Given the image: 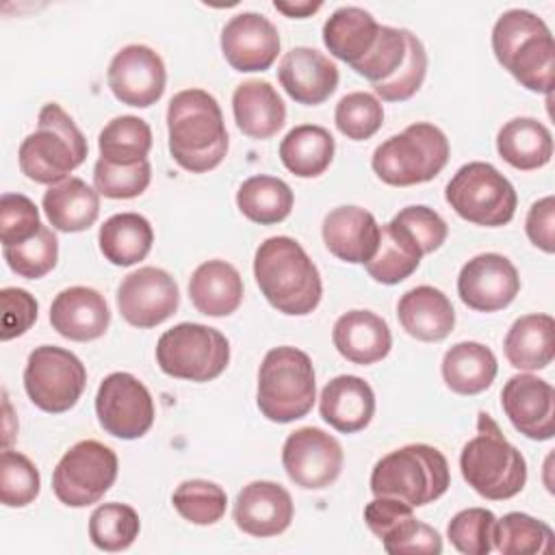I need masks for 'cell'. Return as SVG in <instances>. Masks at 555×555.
Listing matches in <instances>:
<instances>
[{
	"label": "cell",
	"mask_w": 555,
	"mask_h": 555,
	"mask_svg": "<svg viewBox=\"0 0 555 555\" xmlns=\"http://www.w3.org/2000/svg\"><path fill=\"white\" fill-rule=\"evenodd\" d=\"M167 134L171 158L191 173H206L225 158L223 113L204 89H184L169 100Z\"/></svg>",
	"instance_id": "1"
},
{
	"label": "cell",
	"mask_w": 555,
	"mask_h": 555,
	"mask_svg": "<svg viewBox=\"0 0 555 555\" xmlns=\"http://www.w3.org/2000/svg\"><path fill=\"white\" fill-rule=\"evenodd\" d=\"M254 278L264 299L288 317L310 314L323 295L317 264L291 236H271L258 245Z\"/></svg>",
	"instance_id": "2"
},
{
	"label": "cell",
	"mask_w": 555,
	"mask_h": 555,
	"mask_svg": "<svg viewBox=\"0 0 555 555\" xmlns=\"http://www.w3.org/2000/svg\"><path fill=\"white\" fill-rule=\"evenodd\" d=\"M492 52L525 89L551 95L555 39L542 17L527 9L505 11L492 28Z\"/></svg>",
	"instance_id": "3"
},
{
	"label": "cell",
	"mask_w": 555,
	"mask_h": 555,
	"mask_svg": "<svg viewBox=\"0 0 555 555\" xmlns=\"http://www.w3.org/2000/svg\"><path fill=\"white\" fill-rule=\"evenodd\" d=\"M464 481L488 501L516 496L527 483V462L522 453L501 434L490 414H477V434L460 453Z\"/></svg>",
	"instance_id": "4"
},
{
	"label": "cell",
	"mask_w": 555,
	"mask_h": 555,
	"mask_svg": "<svg viewBox=\"0 0 555 555\" xmlns=\"http://www.w3.org/2000/svg\"><path fill=\"white\" fill-rule=\"evenodd\" d=\"M89 145L74 119L54 102L43 104L37 130L30 132L17 152L22 173L37 184H56L80 167Z\"/></svg>",
	"instance_id": "5"
},
{
	"label": "cell",
	"mask_w": 555,
	"mask_h": 555,
	"mask_svg": "<svg viewBox=\"0 0 555 555\" xmlns=\"http://www.w3.org/2000/svg\"><path fill=\"white\" fill-rule=\"evenodd\" d=\"M369 483L375 496H392L423 507L447 492L451 473L447 457L436 447L405 444L375 462Z\"/></svg>",
	"instance_id": "6"
},
{
	"label": "cell",
	"mask_w": 555,
	"mask_h": 555,
	"mask_svg": "<svg viewBox=\"0 0 555 555\" xmlns=\"http://www.w3.org/2000/svg\"><path fill=\"white\" fill-rule=\"evenodd\" d=\"M317 399L314 366L306 351L297 347H273L258 369L256 403L264 418L293 423L304 418Z\"/></svg>",
	"instance_id": "7"
},
{
	"label": "cell",
	"mask_w": 555,
	"mask_h": 555,
	"mask_svg": "<svg viewBox=\"0 0 555 555\" xmlns=\"http://www.w3.org/2000/svg\"><path fill=\"white\" fill-rule=\"evenodd\" d=\"M451 154L447 134L427 121H416L392 134L373 152L375 176L390 186H414L434 180Z\"/></svg>",
	"instance_id": "8"
},
{
	"label": "cell",
	"mask_w": 555,
	"mask_h": 555,
	"mask_svg": "<svg viewBox=\"0 0 555 555\" xmlns=\"http://www.w3.org/2000/svg\"><path fill=\"white\" fill-rule=\"evenodd\" d=\"M444 199L462 219L483 228L509 223L518 204L512 182L483 160L462 165L447 182Z\"/></svg>",
	"instance_id": "9"
},
{
	"label": "cell",
	"mask_w": 555,
	"mask_h": 555,
	"mask_svg": "<svg viewBox=\"0 0 555 555\" xmlns=\"http://www.w3.org/2000/svg\"><path fill=\"white\" fill-rule=\"evenodd\" d=\"M156 362L169 377L210 382L225 371L230 362V343L215 327L178 323L160 334L156 343Z\"/></svg>",
	"instance_id": "10"
},
{
	"label": "cell",
	"mask_w": 555,
	"mask_h": 555,
	"mask_svg": "<svg viewBox=\"0 0 555 555\" xmlns=\"http://www.w3.org/2000/svg\"><path fill=\"white\" fill-rule=\"evenodd\" d=\"M119 470L117 455L98 440H80L63 453L54 473L52 490L67 507L98 503L115 483Z\"/></svg>",
	"instance_id": "11"
},
{
	"label": "cell",
	"mask_w": 555,
	"mask_h": 555,
	"mask_svg": "<svg viewBox=\"0 0 555 555\" xmlns=\"http://www.w3.org/2000/svg\"><path fill=\"white\" fill-rule=\"evenodd\" d=\"M87 386V369L76 353L54 345L35 347L26 360L24 388L43 412L61 414L74 408Z\"/></svg>",
	"instance_id": "12"
},
{
	"label": "cell",
	"mask_w": 555,
	"mask_h": 555,
	"mask_svg": "<svg viewBox=\"0 0 555 555\" xmlns=\"http://www.w3.org/2000/svg\"><path fill=\"white\" fill-rule=\"evenodd\" d=\"M95 414L102 429L121 440H134L154 425V401L143 382L117 371L102 379L95 395Z\"/></svg>",
	"instance_id": "13"
},
{
	"label": "cell",
	"mask_w": 555,
	"mask_h": 555,
	"mask_svg": "<svg viewBox=\"0 0 555 555\" xmlns=\"http://www.w3.org/2000/svg\"><path fill=\"white\" fill-rule=\"evenodd\" d=\"M282 466L295 486L323 490L343 470V447L319 427H299L284 440Z\"/></svg>",
	"instance_id": "14"
},
{
	"label": "cell",
	"mask_w": 555,
	"mask_h": 555,
	"mask_svg": "<svg viewBox=\"0 0 555 555\" xmlns=\"http://www.w3.org/2000/svg\"><path fill=\"white\" fill-rule=\"evenodd\" d=\"M180 304L176 280L158 267H139L117 288V308L126 323L147 330L167 321Z\"/></svg>",
	"instance_id": "15"
},
{
	"label": "cell",
	"mask_w": 555,
	"mask_h": 555,
	"mask_svg": "<svg viewBox=\"0 0 555 555\" xmlns=\"http://www.w3.org/2000/svg\"><path fill=\"white\" fill-rule=\"evenodd\" d=\"M106 80L121 104L147 108L163 98L167 72L158 52L143 43H130L111 59Z\"/></svg>",
	"instance_id": "16"
},
{
	"label": "cell",
	"mask_w": 555,
	"mask_h": 555,
	"mask_svg": "<svg viewBox=\"0 0 555 555\" xmlns=\"http://www.w3.org/2000/svg\"><path fill=\"white\" fill-rule=\"evenodd\" d=\"M520 291L516 267L503 254H479L457 275V295L470 310L496 312L507 308Z\"/></svg>",
	"instance_id": "17"
},
{
	"label": "cell",
	"mask_w": 555,
	"mask_h": 555,
	"mask_svg": "<svg viewBox=\"0 0 555 555\" xmlns=\"http://www.w3.org/2000/svg\"><path fill=\"white\" fill-rule=\"evenodd\" d=\"M501 405L516 431L531 440H551L555 434V390L538 375L518 373L501 390Z\"/></svg>",
	"instance_id": "18"
},
{
	"label": "cell",
	"mask_w": 555,
	"mask_h": 555,
	"mask_svg": "<svg viewBox=\"0 0 555 555\" xmlns=\"http://www.w3.org/2000/svg\"><path fill=\"white\" fill-rule=\"evenodd\" d=\"M221 52L236 72H264L280 54L278 28L264 15L243 11L225 22Z\"/></svg>",
	"instance_id": "19"
},
{
	"label": "cell",
	"mask_w": 555,
	"mask_h": 555,
	"mask_svg": "<svg viewBox=\"0 0 555 555\" xmlns=\"http://www.w3.org/2000/svg\"><path fill=\"white\" fill-rule=\"evenodd\" d=\"M293 499L288 490L275 481H251L243 486L234 501L236 527L254 538H271L288 529L293 520Z\"/></svg>",
	"instance_id": "20"
},
{
	"label": "cell",
	"mask_w": 555,
	"mask_h": 555,
	"mask_svg": "<svg viewBox=\"0 0 555 555\" xmlns=\"http://www.w3.org/2000/svg\"><path fill=\"white\" fill-rule=\"evenodd\" d=\"M278 78L284 91L297 104L317 106L336 91L338 67L323 52L308 46H297L282 56Z\"/></svg>",
	"instance_id": "21"
},
{
	"label": "cell",
	"mask_w": 555,
	"mask_h": 555,
	"mask_svg": "<svg viewBox=\"0 0 555 555\" xmlns=\"http://www.w3.org/2000/svg\"><path fill=\"white\" fill-rule=\"evenodd\" d=\"M50 323L56 334L76 343H89L111 325V310L95 288L69 286L61 291L50 306Z\"/></svg>",
	"instance_id": "22"
},
{
	"label": "cell",
	"mask_w": 555,
	"mask_h": 555,
	"mask_svg": "<svg viewBox=\"0 0 555 555\" xmlns=\"http://www.w3.org/2000/svg\"><path fill=\"white\" fill-rule=\"evenodd\" d=\"M323 243L338 260L364 264L379 245V225L375 217L360 206H338L330 210L321 225Z\"/></svg>",
	"instance_id": "23"
},
{
	"label": "cell",
	"mask_w": 555,
	"mask_h": 555,
	"mask_svg": "<svg viewBox=\"0 0 555 555\" xmlns=\"http://www.w3.org/2000/svg\"><path fill=\"white\" fill-rule=\"evenodd\" d=\"M332 340L345 360L360 366L384 360L392 347L388 323L371 310H349L340 314L334 323Z\"/></svg>",
	"instance_id": "24"
},
{
	"label": "cell",
	"mask_w": 555,
	"mask_h": 555,
	"mask_svg": "<svg viewBox=\"0 0 555 555\" xmlns=\"http://www.w3.org/2000/svg\"><path fill=\"white\" fill-rule=\"evenodd\" d=\"M321 418L340 434L364 429L375 414V392L358 375H338L330 379L319 397Z\"/></svg>",
	"instance_id": "25"
},
{
	"label": "cell",
	"mask_w": 555,
	"mask_h": 555,
	"mask_svg": "<svg viewBox=\"0 0 555 555\" xmlns=\"http://www.w3.org/2000/svg\"><path fill=\"white\" fill-rule=\"evenodd\" d=\"M401 327L416 340H444L455 327V310L449 297L434 286H414L397 304Z\"/></svg>",
	"instance_id": "26"
},
{
	"label": "cell",
	"mask_w": 555,
	"mask_h": 555,
	"mask_svg": "<svg viewBox=\"0 0 555 555\" xmlns=\"http://www.w3.org/2000/svg\"><path fill=\"white\" fill-rule=\"evenodd\" d=\"M232 113L238 130L249 139H271L286 124V106L267 80H245L232 93Z\"/></svg>",
	"instance_id": "27"
},
{
	"label": "cell",
	"mask_w": 555,
	"mask_h": 555,
	"mask_svg": "<svg viewBox=\"0 0 555 555\" xmlns=\"http://www.w3.org/2000/svg\"><path fill=\"white\" fill-rule=\"evenodd\" d=\"M43 212L50 225L59 232L89 230L100 215V193L80 178H65L43 193Z\"/></svg>",
	"instance_id": "28"
},
{
	"label": "cell",
	"mask_w": 555,
	"mask_h": 555,
	"mask_svg": "<svg viewBox=\"0 0 555 555\" xmlns=\"http://www.w3.org/2000/svg\"><path fill=\"white\" fill-rule=\"evenodd\" d=\"M189 297L206 317H228L243 301V278L225 260L202 262L189 280Z\"/></svg>",
	"instance_id": "29"
},
{
	"label": "cell",
	"mask_w": 555,
	"mask_h": 555,
	"mask_svg": "<svg viewBox=\"0 0 555 555\" xmlns=\"http://www.w3.org/2000/svg\"><path fill=\"white\" fill-rule=\"evenodd\" d=\"M503 351L518 371L546 369L555 358V321L551 314H525L505 334Z\"/></svg>",
	"instance_id": "30"
},
{
	"label": "cell",
	"mask_w": 555,
	"mask_h": 555,
	"mask_svg": "<svg viewBox=\"0 0 555 555\" xmlns=\"http://www.w3.org/2000/svg\"><path fill=\"white\" fill-rule=\"evenodd\" d=\"M379 26L366 9L340 7L323 24V43L332 56L351 67L373 50Z\"/></svg>",
	"instance_id": "31"
},
{
	"label": "cell",
	"mask_w": 555,
	"mask_h": 555,
	"mask_svg": "<svg viewBox=\"0 0 555 555\" xmlns=\"http://www.w3.org/2000/svg\"><path fill=\"white\" fill-rule=\"evenodd\" d=\"M499 156L520 171H533L551 163L553 134L535 117H514L496 134Z\"/></svg>",
	"instance_id": "32"
},
{
	"label": "cell",
	"mask_w": 555,
	"mask_h": 555,
	"mask_svg": "<svg viewBox=\"0 0 555 555\" xmlns=\"http://www.w3.org/2000/svg\"><path fill=\"white\" fill-rule=\"evenodd\" d=\"M440 371L449 390L470 397L492 386L499 364L490 347L475 340H464L447 349Z\"/></svg>",
	"instance_id": "33"
},
{
	"label": "cell",
	"mask_w": 555,
	"mask_h": 555,
	"mask_svg": "<svg viewBox=\"0 0 555 555\" xmlns=\"http://www.w3.org/2000/svg\"><path fill=\"white\" fill-rule=\"evenodd\" d=\"M423 249L416 238L395 219L379 228V245L369 262L366 273L379 284H399L408 280L421 264Z\"/></svg>",
	"instance_id": "34"
},
{
	"label": "cell",
	"mask_w": 555,
	"mask_h": 555,
	"mask_svg": "<svg viewBox=\"0 0 555 555\" xmlns=\"http://www.w3.org/2000/svg\"><path fill=\"white\" fill-rule=\"evenodd\" d=\"M98 243L102 256L111 264L132 267L150 254L154 230L139 212H117L100 225Z\"/></svg>",
	"instance_id": "35"
},
{
	"label": "cell",
	"mask_w": 555,
	"mask_h": 555,
	"mask_svg": "<svg viewBox=\"0 0 555 555\" xmlns=\"http://www.w3.org/2000/svg\"><path fill=\"white\" fill-rule=\"evenodd\" d=\"M334 150L336 143L327 128L301 124L291 128L282 139L280 160L297 178H317L332 165Z\"/></svg>",
	"instance_id": "36"
},
{
	"label": "cell",
	"mask_w": 555,
	"mask_h": 555,
	"mask_svg": "<svg viewBox=\"0 0 555 555\" xmlns=\"http://www.w3.org/2000/svg\"><path fill=\"white\" fill-rule=\"evenodd\" d=\"M293 202L291 186L275 176H251L236 191L238 210L260 225L284 221L293 210Z\"/></svg>",
	"instance_id": "37"
},
{
	"label": "cell",
	"mask_w": 555,
	"mask_h": 555,
	"mask_svg": "<svg viewBox=\"0 0 555 555\" xmlns=\"http://www.w3.org/2000/svg\"><path fill=\"white\" fill-rule=\"evenodd\" d=\"M100 158L111 165H137L147 160L152 150V128L137 115L111 119L98 137Z\"/></svg>",
	"instance_id": "38"
},
{
	"label": "cell",
	"mask_w": 555,
	"mask_h": 555,
	"mask_svg": "<svg viewBox=\"0 0 555 555\" xmlns=\"http://www.w3.org/2000/svg\"><path fill=\"white\" fill-rule=\"evenodd\" d=\"M492 548L503 555L553 553V531L546 522L529 514L509 512L494 522Z\"/></svg>",
	"instance_id": "39"
},
{
	"label": "cell",
	"mask_w": 555,
	"mask_h": 555,
	"mask_svg": "<svg viewBox=\"0 0 555 555\" xmlns=\"http://www.w3.org/2000/svg\"><path fill=\"white\" fill-rule=\"evenodd\" d=\"M141 531L134 507L126 503H102L89 516V538L93 546L106 553L126 551Z\"/></svg>",
	"instance_id": "40"
},
{
	"label": "cell",
	"mask_w": 555,
	"mask_h": 555,
	"mask_svg": "<svg viewBox=\"0 0 555 555\" xmlns=\"http://www.w3.org/2000/svg\"><path fill=\"white\" fill-rule=\"evenodd\" d=\"M171 503L184 520L206 527L223 518L228 507V496H225V490L215 481L189 479L173 490Z\"/></svg>",
	"instance_id": "41"
},
{
	"label": "cell",
	"mask_w": 555,
	"mask_h": 555,
	"mask_svg": "<svg viewBox=\"0 0 555 555\" xmlns=\"http://www.w3.org/2000/svg\"><path fill=\"white\" fill-rule=\"evenodd\" d=\"M2 256L11 271L26 280H39L56 267L59 241L52 228L43 225L26 241L2 247Z\"/></svg>",
	"instance_id": "42"
},
{
	"label": "cell",
	"mask_w": 555,
	"mask_h": 555,
	"mask_svg": "<svg viewBox=\"0 0 555 555\" xmlns=\"http://www.w3.org/2000/svg\"><path fill=\"white\" fill-rule=\"evenodd\" d=\"M334 121L338 132L347 139L366 141L382 128L384 106L373 93L351 91L338 100Z\"/></svg>",
	"instance_id": "43"
},
{
	"label": "cell",
	"mask_w": 555,
	"mask_h": 555,
	"mask_svg": "<svg viewBox=\"0 0 555 555\" xmlns=\"http://www.w3.org/2000/svg\"><path fill=\"white\" fill-rule=\"evenodd\" d=\"M41 490L37 466L20 451L4 449L0 455V501L7 507L30 505Z\"/></svg>",
	"instance_id": "44"
},
{
	"label": "cell",
	"mask_w": 555,
	"mask_h": 555,
	"mask_svg": "<svg viewBox=\"0 0 555 555\" xmlns=\"http://www.w3.org/2000/svg\"><path fill=\"white\" fill-rule=\"evenodd\" d=\"M405 52H408L405 28H392L382 24L373 50L362 61L351 65V69L364 76L369 82L377 85L397 74V69L405 61Z\"/></svg>",
	"instance_id": "45"
},
{
	"label": "cell",
	"mask_w": 555,
	"mask_h": 555,
	"mask_svg": "<svg viewBox=\"0 0 555 555\" xmlns=\"http://www.w3.org/2000/svg\"><path fill=\"white\" fill-rule=\"evenodd\" d=\"M405 41H408V52L403 65L397 69V74L384 82L373 85L375 98L384 102H405L410 100L423 85L425 74H427V52L423 41L405 30Z\"/></svg>",
	"instance_id": "46"
},
{
	"label": "cell",
	"mask_w": 555,
	"mask_h": 555,
	"mask_svg": "<svg viewBox=\"0 0 555 555\" xmlns=\"http://www.w3.org/2000/svg\"><path fill=\"white\" fill-rule=\"evenodd\" d=\"M152 180L150 160L137 165H111L98 158L93 167V186L100 195L108 199H132L139 197Z\"/></svg>",
	"instance_id": "47"
},
{
	"label": "cell",
	"mask_w": 555,
	"mask_h": 555,
	"mask_svg": "<svg viewBox=\"0 0 555 555\" xmlns=\"http://www.w3.org/2000/svg\"><path fill=\"white\" fill-rule=\"evenodd\" d=\"M496 516L486 507H468L457 512L449 527V542L464 555H488L492 551Z\"/></svg>",
	"instance_id": "48"
},
{
	"label": "cell",
	"mask_w": 555,
	"mask_h": 555,
	"mask_svg": "<svg viewBox=\"0 0 555 555\" xmlns=\"http://www.w3.org/2000/svg\"><path fill=\"white\" fill-rule=\"evenodd\" d=\"M384 551L390 555H438L442 553V538L440 533L421 522L414 514L403 516L395 527H390L384 538L379 540Z\"/></svg>",
	"instance_id": "49"
},
{
	"label": "cell",
	"mask_w": 555,
	"mask_h": 555,
	"mask_svg": "<svg viewBox=\"0 0 555 555\" xmlns=\"http://www.w3.org/2000/svg\"><path fill=\"white\" fill-rule=\"evenodd\" d=\"M41 228L39 208L22 193H2L0 197V241L2 247L30 238Z\"/></svg>",
	"instance_id": "50"
},
{
	"label": "cell",
	"mask_w": 555,
	"mask_h": 555,
	"mask_svg": "<svg viewBox=\"0 0 555 555\" xmlns=\"http://www.w3.org/2000/svg\"><path fill=\"white\" fill-rule=\"evenodd\" d=\"M392 219L397 223H401L416 238L423 254H431V251L440 249L442 243L447 241L449 228H447L444 219L429 206H423V204L405 206Z\"/></svg>",
	"instance_id": "51"
},
{
	"label": "cell",
	"mask_w": 555,
	"mask_h": 555,
	"mask_svg": "<svg viewBox=\"0 0 555 555\" xmlns=\"http://www.w3.org/2000/svg\"><path fill=\"white\" fill-rule=\"evenodd\" d=\"M0 306H2V327L0 340H13L26 334L33 323L37 321V299L17 286H7L0 291Z\"/></svg>",
	"instance_id": "52"
},
{
	"label": "cell",
	"mask_w": 555,
	"mask_h": 555,
	"mask_svg": "<svg viewBox=\"0 0 555 555\" xmlns=\"http://www.w3.org/2000/svg\"><path fill=\"white\" fill-rule=\"evenodd\" d=\"M525 232L538 249L546 254L555 251V197L553 195H546L531 204L525 219Z\"/></svg>",
	"instance_id": "53"
},
{
	"label": "cell",
	"mask_w": 555,
	"mask_h": 555,
	"mask_svg": "<svg viewBox=\"0 0 555 555\" xmlns=\"http://www.w3.org/2000/svg\"><path fill=\"white\" fill-rule=\"evenodd\" d=\"M323 7V2H282V0H275L273 2V9L284 13L286 17H310L312 13H317L319 9Z\"/></svg>",
	"instance_id": "54"
}]
</instances>
